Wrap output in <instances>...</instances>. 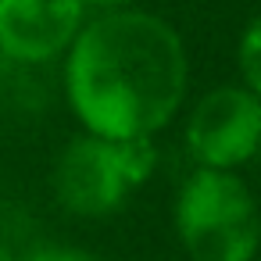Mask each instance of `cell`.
<instances>
[{
  "label": "cell",
  "instance_id": "obj_2",
  "mask_svg": "<svg viewBox=\"0 0 261 261\" xmlns=\"http://www.w3.org/2000/svg\"><path fill=\"white\" fill-rule=\"evenodd\" d=\"M175 229L193 261H254L261 211L232 172H193L175 200Z\"/></svg>",
  "mask_w": 261,
  "mask_h": 261
},
{
  "label": "cell",
  "instance_id": "obj_1",
  "mask_svg": "<svg viewBox=\"0 0 261 261\" xmlns=\"http://www.w3.org/2000/svg\"><path fill=\"white\" fill-rule=\"evenodd\" d=\"M65 86L86 133L104 140H150L186 93V47L179 33L143 11H118L79 29Z\"/></svg>",
  "mask_w": 261,
  "mask_h": 261
},
{
  "label": "cell",
  "instance_id": "obj_9",
  "mask_svg": "<svg viewBox=\"0 0 261 261\" xmlns=\"http://www.w3.org/2000/svg\"><path fill=\"white\" fill-rule=\"evenodd\" d=\"M0 261H15V254H11V250H8L4 243H0Z\"/></svg>",
  "mask_w": 261,
  "mask_h": 261
},
{
  "label": "cell",
  "instance_id": "obj_6",
  "mask_svg": "<svg viewBox=\"0 0 261 261\" xmlns=\"http://www.w3.org/2000/svg\"><path fill=\"white\" fill-rule=\"evenodd\" d=\"M240 72L247 79V90L261 100V15L247 25L240 40Z\"/></svg>",
  "mask_w": 261,
  "mask_h": 261
},
{
  "label": "cell",
  "instance_id": "obj_5",
  "mask_svg": "<svg viewBox=\"0 0 261 261\" xmlns=\"http://www.w3.org/2000/svg\"><path fill=\"white\" fill-rule=\"evenodd\" d=\"M83 0H0V50L15 61H50L75 43Z\"/></svg>",
  "mask_w": 261,
  "mask_h": 261
},
{
  "label": "cell",
  "instance_id": "obj_7",
  "mask_svg": "<svg viewBox=\"0 0 261 261\" xmlns=\"http://www.w3.org/2000/svg\"><path fill=\"white\" fill-rule=\"evenodd\" d=\"M29 261H90V254L72 250V247H47V250H36Z\"/></svg>",
  "mask_w": 261,
  "mask_h": 261
},
{
  "label": "cell",
  "instance_id": "obj_8",
  "mask_svg": "<svg viewBox=\"0 0 261 261\" xmlns=\"http://www.w3.org/2000/svg\"><path fill=\"white\" fill-rule=\"evenodd\" d=\"M93 4H104V8H115V4H133V0H93Z\"/></svg>",
  "mask_w": 261,
  "mask_h": 261
},
{
  "label": "cell",
  "instance_id": "obj_3",
  "mask_svg": "<svg viewBox=\"0 0 261 261\" xmlns=\"http://www.w3.org/2000/svg\"><path fill=\"white\" fill-rule=\"evenodd\" d=\"M150 140H104L86 133L58 158L54 193L75 215H108L150 175Z\"/></svg>",
  "mask_w": 261,
  "mask_h": 261
},
{
  "label": "cell",
  "instance_id": "obj_4",
  "mask_svg": "<svg viewBox=\"0 0 261 261\" xmlns=\"http://www.w3.org/2000/svg\"><path fill=\"white\" fill-rule=\"evenodd\" d=\"M186 143L200 168L232 172L261 147V100L240 86H218L193 108Z\"/></svg>",
  "mask_w": 261,
  "mask_h": 261
}]
</instances>
